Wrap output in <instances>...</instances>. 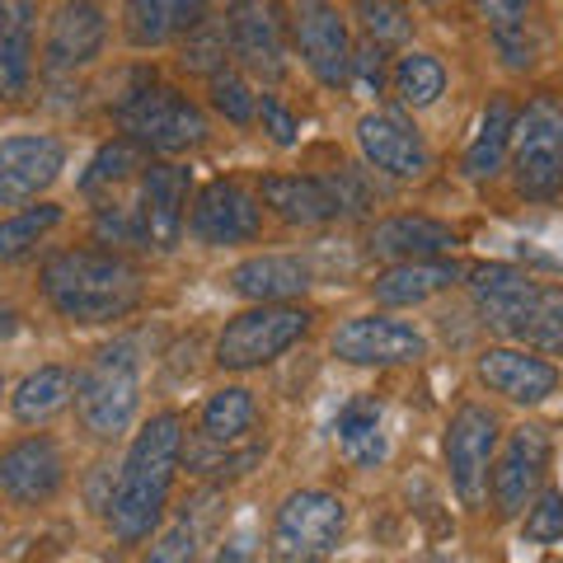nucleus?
<instances>
[{
  "label": "nucleus",
  "mask_w": 563,
  "mask_h": 563,
  "mask_svg": "<svg viewBox=\"0 0 563 563\" xmlns=\"http://www.w3.org/2000/svg\"><path fill=\"white\" fill-rule=\"evenodd\" d=\"M347 531V507L324 488H301L277 507L268 559L273 563H320L324 554L339 550Z\"/></svg>",
  "instance_id": "423d86ee"
},
{
  "label": "nucleus",
  "mask_w": 563,
  "mask_h": 563,
  "mask_svg": "<svg viewBox=\"0 0 563 563\" xmlns=\"http://www.w3.org/2000/svg\"><path fill=\"white\" fill-rule=\"evenodd\" d=\"M291 29H296V47H301L310 76L320 80L324 90H343L347 62H352V38H347L339 5H333V0H296Z\"/></svg>",
  "instance_id": "dca6fc26"
},
{
  "label": "nucleus",
  "mask_w": 563,
  "mask_h": 563,
  "mask_svg": "<svg viewBox=\"0 0 563 563\" xmlns=\"http://www.w3.org/2000/svg\"><path fill=\"white\" fill-rule=\"evenodd\" d=\"M66 484V455L47 432L24 437L0 455V498L14 507H38L52 503Z\"/></svg>",
  "instance_id": "f3484780"
},
{
  "label": "nucleus",
  "mask_w": 563,
  "mask_h": 563,
  "mask_svg": "<svg viewBox=\"0 0 563 563\" xmlns=\"http://www.w3.org/2000/svg\"><path fill=\"white\" fill-rule=\"evenodd\" d=\"M221 24L240 70H250L268 85L287 76V14H282L277 0H231Z\"/></svg>",
  "instance_id": "1a4fd4ad"
},
{
  "label": "nucleus",
  "mask_w": 563,
  "mask_h": 563,
  "mask_svg": "<svg viewBox=\"0 0 563 563\" xmlns=\"http://www.w3.org/2000/svg\"><path fill=\"white\" fill-rule=\"evenodd\" d=\"M347 85H357L362 95H380V90H385V47H380V43L366 38L362 47H352Z\"/></svg>",
  "instance_id": "ea45409f"
},
{
  "label": "nucleus",
  "mask_w": 563,
  "mask_h": 563,
  "mask_svg": "<svg viewBox=\"0 0 563 563\" xmlns=\"http://www.w3.org/2000/svg\"><path fill=\"white\" fill-rule=\"evenodd\" d=\"M484 324L517 347L563 352V287L531 277L517 263H474L465 273Z\"/></svg>",
  "instance_id": "f03ea898"
},
{
  "label": "nucleus",
  "mask_w": 563,
  "mask_h": 563,
  "mask_svg": "<svg viewBox=\"0 0 563 563\" xmlns=\"http://www.w3.org/2000/svg\"><path fill=\"white\" fill-rule=\"evenodd\" d=\"M225 62H231V43H225V24L221 20H202L192 24L184 33V47H179V66L188 70V76H217V70H225Z\"/></svg>",
  "instance_id": "72a5a7b5"
},
{
  "label": "nucleus",
  "mask_w": 563,
  "mask_h": 563,
  "mask_svg": "<svg viewBox=\"0 0 563 563\" xmlns=\"http://www.w3.org/2000/svg\"><path fill=\"white\" fill-rule=\"evenodd\" d=\"M314 314L282 301V306H254L235 314L217 339V366L221 372H258V366L277 362L282 352H291L310 333Z\"/></svg>",
  "instance_id": "0eeeda50"
},
{
  "label": "nucleus",
  "mask_w": 563,
  "mask_h": 563,
  "mask_svg": "<svg viewBox=\"0 0 563 563\" xmlns=\"http://www.w3.org/2000/svg\"><path fill=\"white\" fill-rule=\"evenodd\" d=\"M33 85V0H14L0 24V99L14 103Z\"/></svg>",
  "instance_id": "a878e982"
},
{
  "label": "nucleus",
  "mask_w": 563,
  "mask_h": 563,
  "mask_svg": "<svg viewBox=\"0 0 563 563\" xmlns=\"http://www.w3.org/2000/svg\"><path fill=\"white\" fill-rule=\"evenodd\" d=\"M141 404V357L132 339H118L95 352V362L76 376V413L85 432L99 442H113L132 428Z\"/></svg>",
  "instance_id": "20e7f679"
},
{
  "label": "nucleus",
  "mask_w": 563,
  "mask_h": 563,
  "mask_svg": "<svg viewBox=\"0 0 563 563\" xmlns=\"http://www.w3.org/2000/svg\"><path fill=\"white\" fill-rule=\"evenodd\" d=\"M258 118H263V132H268L277 146H296V118H291V109L282 99L263 95L258 99Z\"/></svg>",
  "instance_id": "a19ab883"
},
{
  "label": "nucleus",
  "mask_w": 563,
  "mask_h": 563,
  "mask_svg": "<svg viewBox=\"0 0 563 563\" xmlns=\"http://www.w3.org/2000/svg\"><path fill=\"white\" fill-rule=\"evenodd\" d=\"M512 132H517V103L507 95H498L484 109L479 132H474L470 151H465V174L474 184H484V179H493V174L503 169V155L512 151Z\"/></svg>",
  "instance_id": "bb28decb"
},
{
  "label": "nucleus",
  "mask_w": 563,
  "mask_h": 563,
  "mask_svg": "<svg viewBox=\"0 0 563 563\" xmlns=\"http://www.w3.org/2000/svg\"><path fill=\"white\" fill-rule=\"evenodd\" d=\"M554 461V437L540 422H521V428L507 437L503 455H493L488 470V488H493V507L498 517H521L531 507L536 488L544 484V470Z\"/></svg>",
  "instance_id": "9b49d317"
},
{
  "label": "nucleus",
  "mask_w": 563,
  "mask_h": 563,
  "mask_svg": "<svg viewBox=\"0 0 563 563\" xmlns=\"http://www.w3.org/2000/svg\"><path fill=\"white\" fill-rule=\"evenodd\" d=\"M57 221H62V207H57V202L24 207V211H14L10 221H0V263H20V258H29V254H33V244H38Z\"/></svg>",
  "instance_id": "473e14b6"
},
{
  "label": "nucleus",
  "mask_w": 563,
  "mask_h": 563,
  "mask_svg": "<svg viewBox=\"0 0 563 563\" xmlns=\"http://www.w3.org/2000/svg\"><path fill=\"white\" fill-rule=\"evenodd\" d=\"M70 395H76V376H70L66 366H38L33 376L20 380L10 409L20 422H47V418H57L66 409Z\"/></svg>",
  "instance_id": "c756f323"
},
{
  "label": "nucleus",
  "mask_w": 563,
  "mask_h": 563,
  "mask_svg": "<svg viewBox=\"0 0 563 563\" xmlns=\"http://www.w3.org/2000/svg\"><path fill=\"white\" fill-rule=\"evenodd\" d=\"M5 14H10V5H5V0H0V24H5Z\"/></svg>",
  "instance_id": "49530a36"
},
{
  "label": "nucleus",
  "mask_w": 563,
  "mask_h": 563,
  "mask_svg": "<svg viewBox=\"0 0 563 563\" xmlns=\"http://www.w3.org/2000/svg\"><path fill=\"white\" fill-rule=\"evenodd\" d=\"M498 47H503V57L512 70H526L536 62V43H526V20L512 24V29H498Z\"/></svg>",
  "instance_id": "37998d69"
},
{
  "label": "nucleus",
  "mask_w": 563,
  "mask_h": 563,
  "mask_svg": "<svg viewBox=\"0 0 563 563\" xmlns=\"http://www.w3.org/2000/svg\"><path fill=\"white\" fill-rule=\"evenodd\" d=\"M366 250L376 258L390 263H409V258H442L455 250V231L437 217H385L372 225Z\"/></svg>",
  "instance_id": "412c9836"
},
{
  "label": "nucleus",
  "mask_w": 563,
  "mask_h": 563,
  "mask_svg": "<svg viewBox=\"0 0 563 563\" xmlns=\"http://www.w3.org/2000/svg\"><path fill=\"white\" fill-rule=\"evenodd\" d=\"M0 395H5V380H0Z\"/></svg>",
  "instance_id": "de8ad7c7"
},
{
  "label": "nucleus",
  "mask_w": 563,
  "mask_h": 563,
  "mask_svg": "<svg viewBox=\"0 0 563 563\" xmlns=\"http://www.w3.org/2000/svg\"><path fill=\"white\" fill-rule=\"evenodd\" d=\"M521 536L531 540V544H554V540H563V493H559V488H544L540 498L526 507Z\"/></svg>",
  "instance_id": "e433bc0d"
},
{
  "label": "nucleus",
  "mask_w": 563,
  "mask_h": 563,
  "mask_svg": "<svg viewBox=\"0 0 563 563\" xmlns=\"http://www.w3.org/2000/svg\"><path fill=\"white\" fill-rule=\"evenodd\" d=\"M512 179L521 198H554V192H563V103L554 95H536L517 113Z\"/></svg>",
  "instance_id": "6e6552de"
},
{
  "label": "nucleus",
  "mask_w": 563,
  "mask_h": 563,
  "mask_svg": "<svg viewBox=\"0 0 563 563\" xmlns=\"http://www.w3.org/2000/svg\"><path fill=\"white\" fill-rule=\"evenodd\" d=\"M211 563H254V536H235V540H225Z\"/></svg>",
  "instance_id": "c03bdc74"
},
{
  "label": "nucleus",
  "mask_w": 563,
  "mask_h": 563,
  "mask_svg": "<svg viewBox=\"0 0 563 563\" xmlns=\"http://www.w3.org/2000/svg\"><path fill=\"white\" fill-rule=\"evenodd\" d=\"M329 347L347 366H413L428 357V339L395 314H352L333 329Z\"/></svg>",
  "instance_id": "f8f14e48"
},
{
  "label": "nucleus",
  "mask_w": 563,
  "mask_h": 563,
  "mask_svg": "<svg viewBox=\"0 0 563 563\" xmlns=\"http://www.w3.org/2000/svg\"><path fill=\"white\" fill-rule=\"evenodd\" d=\"M231 291L254 306H282L291 296L310 291V268L291 254H258V258H244L231 273Z\"/></svg>",
  "instance_id": "b1692460"
},
{
  "label": "nucleus",
  "mask_w": 563,
  "mask_h": 563,
  "mask_svg": "<svg viewBox=\"0 0 563 563\" xmlns=\"http://www.w3.org/2000/svg\"><path fill=\"white\" fill-rule=\"evenodd\" d=\"M211 109H217L221 118H231L235 128H244V122L258 118V95L250 90V80L240 76V70H217L211 76Z\"/></svg>",
  "instance_id": "c9c22d12"
},
{
  "label": "nucleus",
  "mask_w": 563,
  "mask_h": 563,
  "mask_svg": "<svg viewBox=\"0 0 563 563\" xmlns=\"http://www.w3.org/2000/svg\"><path fill=\"white\" fill-rule=\"evenodd\" d=\"M263 231V202L258 192L240 188L235 179H211L198 188L188 211V235L211 250H225V244H250Z\"/></svg>",
  "instance_id": "ddd939ff"
},
{
  "label": "nucleus",
  "mask_w": 563,
  "mask_h": 563,
  "mask_svg": "<svg viewBox=\"0 0 563 563\" xmlns=\"http://www.w3.org/2000/svg\"><path fill=\"white\" fill-rule=\"evenodd\" d=\"M103 38H109V20L95 0H62L52 10V24H47V47H43V66L47 76H70V70L90 66Z\"/></svg>",
  "instance_id": "6ab92c4d"
},
{
  "label": "nucleus",
  "mask_w": 563,
  "mask_h": 563,
  "mask_svg": "<svg viewBox=\"0 0 563 563\" xmlns=\"http://www.w3.org/2000/svg\"><path fill=\"white\" fill-rule=\"evenodd\" d=\"M258 202L287 225H329L343 217L329 184L310 179V174H268V179L258 184Z\"/></svg>",
  "instance_id": "4be33fe9"
},
{
  "label": "nucleus",
  "mask_w": 563,
  "mask_h": 563,
  "mask_svg": "<svg viewBox=\"0 0 563 563\" xmlns=\"http://www.w3.org/2000/svg\"><path fill=\"white\" fill-rule=\"evenodd\" d=\"M465 277V268L455 258H409V263H390L376 282V301L380 306H422L432 296H442L446 287Z\"/></svg>",
  "instance_id": "5701e85b"
},
{
  "label": "nucleus",
  "mask_w": 563,
  "mask_h": 563,
  "mask_svg": "<svg viewBox=\"0 0 563 563\" xmlns=\"http://www.w3.org/2000/svg\"><path fill=\"white\" fill-rule=\"evenodd\" d=\"M498 437L503 422L498 413H488L484 404H465L455 409V418L446 422V470H451V488L465 507H479L488 493V470L493 455H498Z\"/></svg>",
  "instance_id": "9d476101"
},
{
  "label": "nucleus",
  "mask_w": 563,
  "mask_h": 563,
  "mask_svg": "<svg viewBox=\"0 0 563 563\" xmlns=\"http://www.w3.org/2000/svg\"><path fill=\"white\" fill-rule=\"evenodd\" d=\"M179 461H184V418L155 413L146 428L132 437L128 461H122V474H118V488L109 498V526L122 544L151 540V531L161 526Z\"/></svg>",
  "instance_id": "f257e3e1"
},
{
  "label": "nucleus",
  "mask_w": 563,
  "mask_h": 563,
  "mask_svg": "<svg viewBox=\"0 0 563 563\" xmlns=\"http://www.w3.org/2000/svg\"><path fill=\"white\" fill-rule=\"evenodd\" d=\"M141 563H198V526H192V521H174L169 531L151 544V554Z\"/></svg>",
  "instance_id": "58836bf2"
},
{
  "label": "nucleus",
  "mask_w": 563,
  "mask_h": 563,
  "mask_svg": "<svg viewBox=\"0 0 563 563\" xmlns=\"http://www.w3.org/2000/svg\"><path fill=\"white\" fill-rule=\"evenodd\" d=\"M470 5L493 24V33H498V29L521 24V20H526V10H531V0H470Z\"/></svg>",
  "instance_id": "79ce46f5"
},
{
  "label": "nucleus",
  "mask_w": 563,
  "mask_h": 563,
  "mask_svg": "<svg viewBox=\"0 0 563 563\" xmlns=\"http://www.w3.org/2000/svg\"><path fill=\"white\" fill-rule=\"evenodd\" d=\"M14 329H20V314H14L10 306H0V339H10Z\"/></svg>",
  "instance_id": "a18cd8bd"
},
{
  "label": "nucleus",
  "mask_w": 563,
  "mask_h": 563,
  "mask_svg": "<svg viewBox=\"0 0 563 563\" xmlns=\"http://www.w3.org/2000/svg\"><path fill=\"white\" fill-rule=\"evenodd\" d=\"M357 146L366 165H376L390 179H422L432 169V151L422 132L404 113H366L357 122Z\"/></svg>",
  "instance_id": "a211bd4d"
},
{
  "label": "nucleus",
  "mask_w": 563,
  "mask_h": 563,
  "mask_svg": "<svg viewBox=\"0 0 563 563\" xmlns=\"http://www.w3.org/2000/svg\"><path fill=\"white\" fill-rule=\"evenodd\" d=\"M146 165H151L146 151H141L132 136H118V141H109V146L95 151L90 169L80 174V188L90 192V198H99V192H113V188H122L128 179H136Z\"/></svg>",
  "instance_id": "7c9ffc66"
},
{
  "label": "nucleus",
  "mask_w": 563,
  "mask_h": 563,
  "mask_svg": "<svg viewBox=\"0 0 563 563\" xmlns=\"http://www.w3.org/2000/svg\"><path fill=\"white\" fill-rule=\"evenodd\" d=\"M188 169L169 165V161H151L141 169V188H136V221H141V240L146 250H179L184 225H188Z\"/></svg>",
  "instance_id": "4468645a"
},
{
  "label": "nucleus",
  "mask_w": 563,
  "mask_h": 563,
  "mask_svg": "<svg viewBox=\"0 0 563 563\" xmlns=\"http://www.w3.org/2000/svg\"><path fill=\"white\" fill-rule=\"evenodd\" d=\"M333 437H339V446L352 465L372 470L385 461V437H380V399L372 395H357L347 399L339 418H333Z\"/></svg>",
  "instance_id": "cd10ccee"
},
{
  "label": "nucleus",
  "mask_w": 563,
  "mask_h": 563,
  "mask_svg": "<svg viewBox=\"0 0 563 563\" xmlns=\"http://www.w3.org/2000/svg\"><path fill=\"white\" fill-rule=\"evenodd\" d=\"M258 422V404L244 385H225L202 404V418H198V437H207L211 446H235L240 437H250Z\"/></svg>",
  "instance_id": "c85d7f7f"
},
{
  "label": "nucleus",
  "mask_w": 563,
  "mask_h": 563,
  "mask_svg": "<svg viewBox=\"0 0 563 563\" xmlns=\"http://www.w3.org/2000/svg\"><path fill=\"white\" fill-rule=\"evenodd\" d=\"M95 240H99V244H109V250H128V244H146V240H141L136 207L103 202V207L95 211Z\"/></svg>",
  "instance_id": "4c0bfd02"
},
{
  "label": "nucleus",
  "mask_w": 563,
  "mask_h": 563,
  "mask_svg": "<svg viewBox=\"0 0 563 563\" xmlns=\"http://www.w3.org/2000/svg\"><path fill=\"white\" fill-rule=\"evenodd\" d=\"M352 10H357V20L366 29V38L372 43H404L413 33V20L409 10L399 5V0H352Z\"/></svg>",
  "instance_id": "f704fd0d"
},
{
  "label": "nucleus",
  "mask_w": 563,
  "mask_h": 563,
  "mask_svg": "<svg viewBox=\"0 0 563 563\" xmlns=\"http://www.w3.org/2000/svg\"><path fill=\"white\" fill-rule=\"evenodd\" d=\"M43 296L76 324H113L141 306V273L113 250H66L43 263Z\"/></svg>",
  "instance_id": "7ed1b4c3"
},
{
  "label": "nucleus",
  "mask_w": 563,
  "mask_h": 563,
  "mask_svg": "<svg viewBox=\"0 0 563 563\" xmlns=\"http://www.w3.org/2000/svg\"><path fill=\"white\" fill-rule=\"evenodd\" d=\"M422 5H437V0H422Z\"/></svg>",
  "instance_id": "09e8293b"
},
{
  "label": "nucleus",
  "mask_w": 563,
  "mask_h": 563,
  "mask_svg": "<svg viewBox=\"0 0 563 563\" xmlns=\"http://www.w3.org/2000/svg\"><path fill=\"white\" fill-rule=\"evenodd\" d=\"M479 380L493 395L512 399V404H544L559 390V366L536 357L531 347L503 343V347H484L479 352Z\"/></svg>",
  "instance_id": "aec40b11"
},
{
  "label": "nucleus",
  "mask_w": 563,
  "mask_h": 563,
  "mask_svg": "<svg viewBox=\"0 0 563 563\" xmlns=\"http://www.w3.org/2000/svg\"><path fill=\"white\" fill-rule=\"evenodd\" d=\"M66 169L62 136L24 132L0 141V207H29L38 192H47Z\"/></svg>",
  "instance_id": "2eb2a0df"
},
{
  "label": "nucleus",
  "mask_w": 563,
  "mask_h": 563,
  "mask_svg": "<svg viewBox=\"0 0 563 563\" xmlns=\"http://www.w3.org/2000/svg\"><path fill=\"white\" fill-rule=\"evenodd\" d=\"M446 90V70L437 57H428V52H409L399 66H395V95L404 109H432L437 99H442Z\"/></svg>",
  "instance_id": "2f4dec72"
},
{
  "label": "nucleus",
  "mask_w": 563,
  "mask_h": 563,
  "mask_svg": "<svg viewBox=\"0 0 563 563\" xmlns=\"http://www.w3.org/2000/svg\"><path fill=\"white\" fill-rule=\"evenodd\" d=\"M207 14V0H128L122 5V33L132 47H161Z\"/></svg>",
  "instance_id": "393cba45"
},
{
  "label": "nucleus",
  "mask_w": 563,
  "mask_h": 563,
  "mask_svg": "<svg viewBox=\"0 0 563 563\" xmlns=\"http://www.w3.org/2000/svg\"><path fill=\"white\" fill-rule=\"evenodd\" d=\"M122 132L146 155H184L207 141V113L169 85H146L118 103Z\"/></svg>",
  "instance_id": "39448f33"
}]
</instances>
